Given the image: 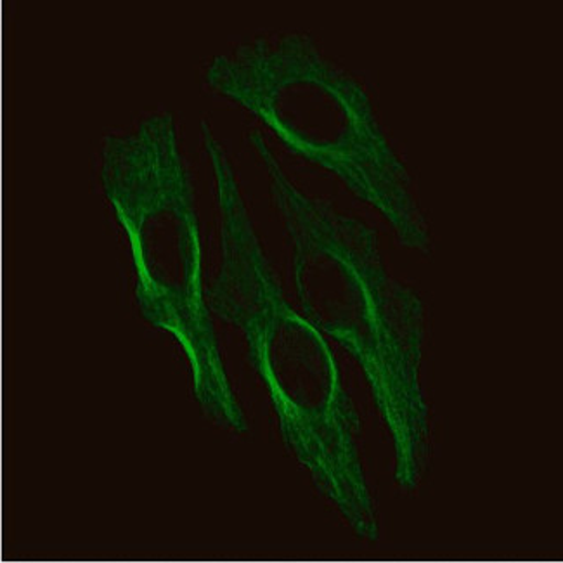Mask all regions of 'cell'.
Returning <instances> with one entry per match:
<instances>
[{
  "mask_svg": "<svg viewBox=\"0 0 563 563\" xmlns=\"http://www.w3.org/2000/svg\"><path fill=\"white\" fill-rule=\"evenodd\" d=\"M221 219V269L205 290L210 314L233 324L266 385L283 441L355 536L376 541L380 522L363 460L361 420L339 364L312 324L286 302L250 219L236 172L201 122Z\"/></svg>",
  "mask_w": 563,
  "mask_h": 563,
  "instance_id": "6da1fadb",
  "label": "cell"
},
{
  "mask_svg": "<svg viewBox=\"0 0 563 563\" xmlns=\"http://www.w3.org/2000/svg\"><path fill=\"white\" fill-rule=\"evenodd\" d=\"M250 143L294 246L302 316L360 364L390 433L397 486L417 489L432 454L420 295L388 273L376 229L297 188L261 132H252Z\"/></svg>",
  "mask_w": 563,
  "mask_h": 563,
  "instance_id": "7a4b0ae2",
  "label": "cell"
},
{
  "mask_svg": "<svg viewBox=\"0 0 563 563\" xmlns=\"http://www.w3.org/2000/svg\"><path fill=\"white\" fill-rule=\"evenodd\" d=\"M205 82L257 117L288 152L323 168L380 213L400 245L430 254L432 233L411 174L372 99L314 38L288 33L236 45L213 57Z\"/></svg>",
  "mask_w": 563,
  "mask_h": 563,
  "instance_id": "3957f363",
  "label": "cell"
},
{
  "mask_svg": "<svg viewBox=\"0 0 563 563\" xmlns=\"http://www.w3.org/2000/svg\"><path fill=\"white\" fill-rule=\"evenodd\" d=\"M101 180L129 238L141 312L179 343L201 411L246 432L205 297L197 192L174 117L153 114L131 134L107 135Z\"/></svg>",
  "mask_w": 563,
  "mask_h": 563,
  "instance_id": "277c9868",
  "label": "cell"
}]
</instances>
